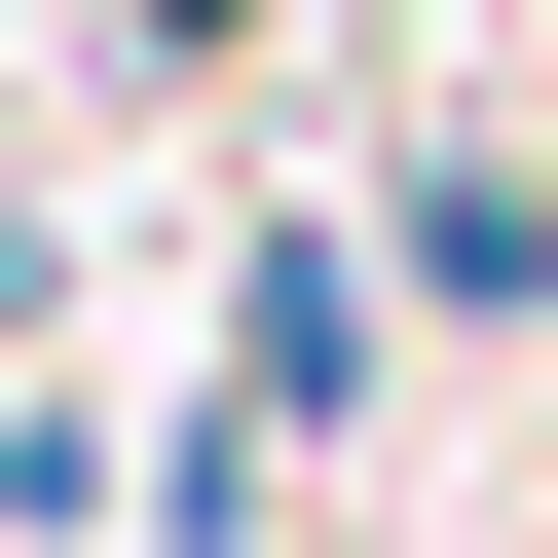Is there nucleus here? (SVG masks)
<instances>
[{"label":"nucleus","instance_id":"3","mask_svg":"<svg viewBox=\"0 0 558 558\" xmlns=\"http://www.w3.org/2000/svg\"><path fill=\"white\" fill-rule=\"evenodd\" d=\"M223 38H260V0H149V75H223Z\"/></svg>","mask_w":558,"mask_h":558},{"label":"nucleus","instance_id":"1","mask_svg":"<svg viewBox=\"0 0 558 558\" xmlns=\"http://www.w3.org/2000/svg\"><path fill=\"white\" fill-rule=\"evenodd\" d=\"M373 336H410V260H373V223H260V260H223V410H260V447H336Z\"/></svg>","mask_w":558,"mask_h":558},{"label":"nucleus","instance_id":"2","mask_svg":"<svg viewBox=\"0 0 558 558\" xmlns=\"http://www.w3.org/2000/svg\"><path fill=\"white\" fill-rule=\"evenodd\" d=\"M373 260H410V336H558V149H410Z\"/></svg>","mask_w":558,"mask_h":558}]
</instances>
